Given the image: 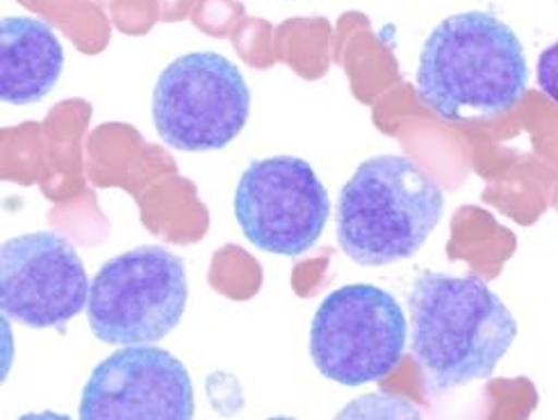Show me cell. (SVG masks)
Wrapping results in <instances>:
<instances>
[{"label": "cell", "instance_id": "cell-5", "mask_svg": "<svg viewBox=\"0 0 558 420\" xmlns=\"http://www.w3.org/2000/svg\"><path fill=\"white\" fill-rule=\"evenodd\" d=\"M409 323L384 288L351 284L319 304L311 327V357L319 373L342 386L386 380L401 363Z\"/></svg>", "mask_w": 558, "mask_h": 420}, {"label": "cell", "instance_id": "cell-4", "mask_svg": "<svg viewBox=\"0 0 558 420\" xmlns=\"http://www.w3.org/2000/svg\"><path fill=\"white\" fill-rule=\"evenodd\" d=\"M187 269L158 244L114 256L92 279L89 329L108 345L156 343L179 327L187 307Z\"/></svg>", "mask_w": 558, "mask_h": 420}, {"label": "cell", "instance_id": "cell-6", "mask_svg": "<svg viewBox=\"0 0 558 420\" xmlns=\"http://www.w3.org/2000/svg\"><path fill=\"white\" fill-rule=\"evenodd\" d=\"M251 112L242 71L221 53L194 51L173 60L154 89L160 140L179 152H217L231 144Z\"/></svg>", "mask_w": 558, "mask_h": 420}, {"label": "cell", "instance_id": "cell-11", "mask_svg": "<svg viewBox=\"0 0 558 420\" xmlns=\"http://www.w3.org/2000/svg\"><path fill=\"white\" fill-rule=\"evenodd\" d=\"M538 85L558 104V41L545 48L538 58Z\"/></svg>", "mask_w": 558, "mask_h": 420}, {"label": "cell", "instance_id": "cell-1", "mask_svg": "<svg viewBox=\"0 0 558 420\" xmlns=\"http://www.w3.org/2000/svg\"><path fill=\"white\" fill-rule=\"evenodd\" d=\"M529 85L522 41L488 12L445 19L424 41L417 92L447 121H474L509 112Z\"/></svg>", "mask_w": 558, "mask_h": 420}, {"label": "cell", "instance_id": "cell-7", "mask_svg": "<svg viewBox=\"0 0 558 420\" xmlns=\"http://www.w3.org/2000/svg\"><path fill=\"white\" fill-rule=\"evenodd\" d=\"M331 213L315 169L294 156L251 163L235 190V217L244 238L278 256L311 252Z\"/></svg>", "mask_w": 558, "mask_h": 420}, {"label": "cell", "instance_id": "cell-2", "mask_svg": "<svg viewBox=\"0 0 558 420\" xmlns=\"http://www.w3.org/2000/svg\"><path fill=\"white\" fill-rule=\"evenodd\" d=\"M409 309L413 357L434 393L488 380L518 336L515 317L478 277L426 272Z\"/></svg>", "mask_w": 558, "mask_h": 420}, {"label": "cell", "instance_id": "cell-9", "mask_svg": "<svg viewBox=\"0 0 558 420\" xmlns=\"http://www.w3.org/2000/svg\"><path fill=\"white\" fill-rule=\"evenodd\" d=\"M83 420H190L194 388L187 368L150 343L123 345L89 375Z\"/></svg>", "mask_w": 558, "mask_h": 420}, {"label": "cell", "instance_id": "cell-10", "mask_svg": "<svg viewBox=\"0 0 558 420\" xmlns=\"http://www.w3.org/2000/svg\"><path fill=\"white\" fill-rule=\"evenodd\" d=\"M64 69V48L41 19L8 16L0 23V98L31 106L53 89Z\"/></svg>", "mask_w": 558, "mask_h": 420}, {"label": "cell", "instance_id": "cell-8", "mask_svg": "<svg viewBox=\"0 0 558 420\" xmlns=\"http://www.w3.org/2000/svg\"><path fill=\"white\" fill-rule=\"evenodd\" d=\"M75 247L56 231L25 233L0 250V309L31 329L64 327L89 300Z\"/></svg>", "mask_w": 558, "mask_h": 420}, {"label": "cell", "instance_id": "cell-3", "mask_svg": "<svg viewBox=\"0 0 558 420\" xmlns=\"http://www.w3.org/2000/svg\"><path fill=\"white\" fill-rule=\"evenodd\" d=\"M445 211L440 185L405 156L365 160L340 192L338 240L361 265L415 256Z\"/></svg>", "mask_w": 558, "mask_h": 420}]
</instances>
